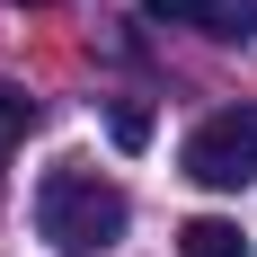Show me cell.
I'll list each match as a JSON object with an SVG mask.
<instances>
[{
    "mask_svg": "<svg viewBox=\"0 0 257 257\" xmlns=\"http://www.w3.org/2000/svg\"><path fill=\"white\" fill-rule=\"evenodd\" d=\"M178 169L195 186H213V195H239V186L257 178V106H213L204 124L186 133Z\"/></svg>",
    "mask_w": 257,
    "mask_h": 257,
    "instance_id": "7a4b0ae2",
    "label": "cell"
},
{
    "mask_svg": "<svg viewBox=\"0 0 257 257\" xmlns=\"http://www.w3.org/2000/svg\"><path fill=\"white\" fill-rule=\"evenodd\" d=\"M178 257H248V231L222 222V213H195V222L178 231Z\"/></svg>",
    "mask_w": 257,
    "mask_h": 257,
    "instance_id": "277c9868",
    "label": "cell"
},
{
    "mask_svg": "<svg viewBox=\"0 0 257 257\" xmlns=\"http://www.w3.org/2000/svg\"><path fill=\"white\" fill-rule=\"evenodd\" d=\"M27 124H36V98L0 71V151H9V142H27Z\"/></svg>",
    "mask_w": 257,
    "mask_h": 257,
    "instance_id": "8992f818",
    "label": "cell"
},
{
    "mask_svg": "<svg viewBox=\"0 0 257 257\" xmlns=\"http://www.w3.org/2000/svg\"><path fill=\"white\" fill-rule=\"evenodd\" d=\"M124 222H133V204H124L115 178L80 169V160L45 169V186H36V239H45L53 257H106L124 239Z\"/></svg>",
    "mask_w": 257,
    "mask_h": 257,
    "instance_id": "6da1fadb",
    "label": "cell"
},
{
    "mask_svg": "<svg viewBox=\"0 0 257 257\" xmlns=\"http://www.w3.org/2000/svg\"><path fill=\"white\" fill-rule=\"evenodd\" d=\"M106 133H115V151H142V142H151V106H142V98H115V106H106Z\"/></svg>",
    "mask_w": 257,
    "mask_h": 257,
    "instance_id": "5b68a950",
    "label": "cell"
},
{
    "mask_svg": "<svg viewBox=\"0 0 257 257\" xmlns=\"http://www.w3.org/2000/svg\"><path fill=\"white\" fill-rule=\"evenodd\" d=\"M142 18L195 27V36H213V45H248L257 36V0H142Z\"/></svg>",
    "mask_w": 257,
    "mask_h": 257,
    "instance_id": "3957f363",
    "label": "cell"
}]
</instances>
